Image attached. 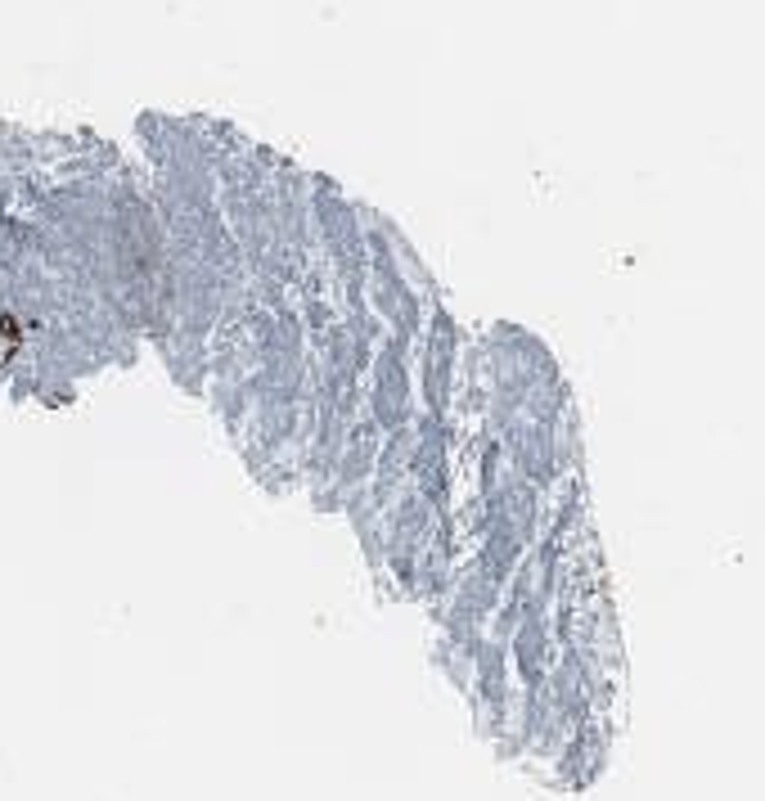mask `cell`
<instances>
[{
  "instance_id": "6da1fadb",
  "label": "cell",
  "mask_w": 765,
  "mask_h": 801,
  "mask_svg": "<svg viewBox=\"0 0 765 801\" xmlns=\"http://www.w3.org/2000/svg\"><path fill=\"white\" fill-rule=\"evenodd\" d=\"M18 342H23V333H18V324L5 315V320H0V365H9V360H14Z\"/></svg>"
}]
</instances>
